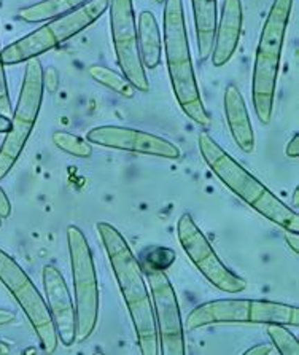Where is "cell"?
I'll use <instances>...</instances> for the list:
<instances>
[{"label": "cell", "instance_id": "1", "mask_svg": "<svg viewBox=\"0 0 299 355\" xmlns=\"http://www.w3.org/2000/svg\"><path fill=\"white\" fill-rule=\"evenodd\" d=\"M98 233L134 325L142 355H158L159 341L152 297L137 257L114 225L99 222Z\"/></svg>", "mask_w": 299, "mask_h": 355}, {"label": "cell", "instance_id": "2", "mask_svg": "<svg viewBox=\"0 0 299 355\" xmlns=\"http://www.w3.org/2000/svg\"><path fill=\"white\" fill-rule=\"evenodd\" d=\"M197 145L206 164L234 195L279 228L288 233H299V215L295 209L285 206L268 187L213 141L209 132L197 136Z\"/></svg>", "mask_w": 299, "mask_h": 355}, {"label": "cell", "instance_id": "3", "mask_svg": "<svg viewBox=\"0 0 299 355\" xmlns=\"http://www.w3.org/2000/svg\"><path fill=\"white\" fill-rule=\"evenodd\" d=\"M163 42L170 85L180 109L196 125L209 128L212 120L202 102L193 59H191L183 0H164Z\"/></svg>", "mask_w": 299, "mask_h": 355}, {"label": "cell", "instance_id": "4", "mask_svg": "<svg viewBox=\"0 0 299 355\" xmlns=\"http://www.w3.org/2000/svg\"><path fill=\"white\" fill-rule=\"evenodd\" d=\"M295 0H274L271 5L261 31L258 46H256L252 99L253 109L263 125H269L274 114L275 86L279 77L282 51H284L288 23Z\"/></svg>", "mask_w": 299, "mask_h": 355}, {"label": "cell", "instance_id": "5", "mask_svg": "<svg viewBox=\"0 0 299 355\" xmlns=\"http://www.w3.org/2000/svg\"><path fill=\"white\" fill-rule=\"evenodd\" d=\"M220 324L299 327V309L279 301L223 298L196 306L186 317V328L190 331Z\"/></svg>", "mask_w": 299, "mask_h": 355}, {"label": "cell", "instance_id": "6", "mask_svg": "<svg viewBox=\"0 0 299 355\" xmlns=\"http://www.w3.org/2000/svg\"><path fill=\"white\" fill-rule=\"evenodd\" d=\"M107 8L109 0H89L83 7L51 19L50 23L24 35L23 39L5 46L2 50L3 66H19L55 50L56 46L93 26L107 12Z\"/></svg>", "mask_w": 299, "mask_h": 355}, {"label": "cell", "instance_id": "7", "mask_svg": "<svg viewBox=\"0 0 299 355\" xmlns=\"http://www.w3.org/2000/svg\"><path fill=\"white\" fill-rule=\"evenodd\" d=\"M44 93V66L39 58H34L26 66L18 102L10 116V129L5 132L7 136L0 147V180L10 174L23 155L26 144L35 128L37 118L40 115Z\"/></svg>", "mask_w": 299, "mask_h": 355}, {"label": "cell", "instance_id": "8", "mask_svg": "<svg viewBox=\"0 0 299 355\" xmlns=\"http://www.w3.org/2000/svg\"><path fill=\"white\" fill-rule=\"evenodd\" d=\"M69 255H71L75 313H77V341H88L99 320V285L93 252L87 236L77 225L67 228Z\"/></svg>", "mask_w": 299, "mask_h": 355}, {"label": "cell", "instance_id": "9", "mask_svg": "<svg viewBox=\"0 0 299 355\" xmlns=\"http://www.w3.org/2000/svg\"><path fill=\"white\" fill-rule=\"evenodd\" d=\"M0 282L8 288V292L13 295L15 301L28 317L29 324L39 338L42 349L48 354L55 352L60 340H57V333L50 311H48L46 301L23 268L2 249H0Z\"/></svg>", "mask_w": 299, "mask_h": 355}, {"label": "cell", "instance_id": "10", "mask_svg": "<svg viewBox=\"0 0 299 355\" xmlns=\"http://www.w3.org/2000/svg\"><path fill=\"white\" fill-rule=\"evenodd\" d=\"M177 236L186 257L213 287L224 293H240L247 288V281L224 265L190 214L179 218Z\"/></svg>", "mask_w": 299, "mask_h": 355}, {"label": "cell", "instance_id": "11", "mask_svg": "<svg viewBox=\"0 0 299 355\" xmlns=\"http://www.w3.org/2000/svg\"><path fill=\"white\" fill-rule=\"evenodd\" d=\"M150 285V297L153 303L154 320H156L159 354L161 355H185V333L181 320L180 306L175 288L165 271L142 266Z\"/></svg>", "mask_w": 299, "mask_h": 355}, {"label": "cell", "instance_id": "12", "mask_svg": "<svg viewBox=\"0 0 299 355\" xmlns=\"http://www.w3.org/2000/svg\"><path fill=\"white\" fill-rule=\"evenodd\" d=\"M109 10L111 39L121 72L137 91L147 93L150 82L138 55L134 0H109Z\"/></svg>", "mask_w": 299, "mask_h": 355}, {"label": "cell", "instance_id": "13", "mask_svg": "<svg viewBox=\"0 0 299 355\" xmlns=\"http://www.w3.org/2000/svg\"><path fill=\"white\" fill-rule=\"evenodd\" d=\"M87 141L99 147L147 155V157L165 159H179L181 157L180 148L174 142L136 128L114 125L96 126L88 131Z\"/></svg>", "mask_w": 299, "mask_h": 355}, {"label": "cell", "instance_id": "14", "mask_svg": "<svg viewBox=\"0 0 299 355\" xmlns=\"http://www.w3.org/2000/svg\"><path fill=\"white\" fill-rule=\"evenodd\" d=\"M42 279H44L46 306L56 328L57 340L62 343V346L71 347L77 341V313L66 279L60 268L55 265L44 266Z\"/></svg>", "mask_w": 299, "mask_h": 355}, {"label": "cell", "instance_id": "15", "mask_svg": "<svg viewBox=\"0 0 299 355\" xmlns=\"http://www.w3.org/2000/svg\"><path fill=\"white\" fill-rule=\"evenodd\" d=\"M244 10L242 0H223L221 16L217 21L215 37L212 46V64L221 67L231 61L237 50L240 34H242Z\"/></svg>", "mask_w": 299, "mask_h": 355}, {"label": "cell", "instance_id": "16", "mask_svg": "<svg viewBox=\"0 0 299 355\" xmlns=\"http://www.w3.org/2000/svg\"><path fill=\"white\" fill-rule=\"evenodd\" d=\"M224 115H226L228 128L237 147L244 153H253L255 150V132L250 120L247 104L244 96L234 83H229L224 88Z\"/></svg>", "mask_w": 299, "mask_h": 355}, {"label": "cell", "instance_id": "17", "mask_svg": "<svg viewBox=\"0 0 299 355\" xmlns=\"http://www.w3.org/2000/svg\"><path fill=\"white\" fill-rule=\"evenodd\" d=\"M137 43L138 55L145 69H154L161 64L163 39L156 16L152 12H142L137 21Z\"/></svg>", "mask_w": 299, "mask_h": 355}, {"label": "cell", "instance_id": "18", "mask_svg": "<svg viewBox=\"0 0 299 355\" xmlns=\"http://www.w3.org/2000/svg\"><path fill=\"white\" fill-rule=\"evenodd\" d=\"M194 15V28L197 40V53L201 59H207L213 46L217 21H218V3L217 0H191Z\"/></svg>", "mask_w": 299, "mask_h": 355}, {"label": "cell", "instance_id": "19", "mask_svg": "<svg viewBox=\"0 0 299 355\" xmlns=\"http://www.w3.org/2000/svg\"><path fill=\"white\" fill-rule=\"evenodd\" d=\"M88 2L89 0H42V2L21 8L18 18L30 24L44 23V21L71 13Z\"/></svg>", "mask_w": 299, "mask_h": 355}, {"label": "cell", "instance_id": "20", "mask_svg": "<svg viewBox=\"0 0 299 355\" xmlns=\"http://www.w3.org/2000/svg\"><path fill=\"white\" fill-rule=\"evenodd\" d=\"M89 75L91 78H94V82L100 83L105 88H109L114 93L123 96V98L131 99L134 98L136 94V88L131 85L129 80H127L125 75L114 71V69L105 67V66H91L89 67Z\"/></svg>", "mask_w": 299, "mask_h": 355}, {"label": "cell", "instance_id": "21", "mask_svg": "<svg viewBox=\"0 0 299 355\" xmlns=\"http://www.w3.org/2000/svg\"><path fill=\"white\" fill-rule=\"evenodd\" d=\"M53 142L62 152L77 158H89L93 155V144H89L87 139L75 136L67 131H56L53 134Z\"/></svg>", "mask_w": 299, "mask_h": 355}, {"label": "cell", "instance_id": "22", "mask_svg": "<svg viewBox=\"0 0 299 355\" xmlns=\"http://www.w3.org/2000/svg\"><path fill=\"white\" fill-rule=\"evenodd\" d=\"M266 331L274 344L275 351L280 355H299V341L285 325L271 324L266 325Z\"/></svg>", "mask_w": 299, "mask_h": 355}, {"label": "cell", "instance_id": "23", "mask_svg": "<svg viewBox=\"0 0 299 355\" xmlns=\"http://www.w3.org/2000/svg\"><path fill=\"white\" fill-rule=\"evenodd\" d=\"M175 257H177L175 252L172 249H167V247H150L143 252V263L141 266L165 271L169 266H172Z\"/></svg>", "mask_w": 299, "mask_h": 355}, {"label": "cell", "instance_id": "24", "mask_svg": "<svg viewBox=\"0 0 299 355\" xmlns=\"http://www.w3.org/2000/svg\"><path fill=\"white\" fill-rule=\"evenodd\" d=\"M12 114H13V107H12V99H10L7 75H5V66L2 62V48H0V115L10 118Z\"/></svg>", "mask_w": 299, "mask_h": 355}, {"label": "cell", "instance_id": "25", "mask_svg": "<svg viewBox=\"0 0 299 355\" xmlns=\"http://www.w3.org/2000/svg\"><path fill=\"white\" fill-rule=\"evenodd\" d=\"M44 86L48 93H56L60 88V73L55 67H48L44 71Z\"/></svg>", "mask_w": 299, "mask_h": 355}, {"label": "cell", "instance_id": "26", "mask_svg": "<svg viewBox=\"0 0 299 355\" xmlns=\"http://www.w3.org/2000/svg\"><path fill=\"white\" fill-rule=\"evenodd\" d=\"M10 214H12V202H10L3 188L0 187V218H8Z\"/></svg>", "mask_w": 299, "mask_h": 355}, {"label": "cell", "instance_id": "27", "mask_svg": "<svg viewBox=\"0 0 299 355\" xmlns=\"http://www.w3.org/2000/svg\"><path fill=\"white\" fill-rule=\"evenodd\" d=\"M285 155L291 159H296L299 157V134H293L290 142L285 147Z\"/></svg>", "mask_w": 299, "mask_h": 355}, {"label": "cell", "instance_id": "28", "mask_svg": "<svg viewBox=\"0 0 299 355\" xmlns=\"http://www.w3.org/2000/svg\"><path fill=\"white\" fill-rule=\"evenodd\" d=\"M274 347L269 346V344H258V346L250 347L248 351H245V355H272L274 354Z\"/></svg>", "mask_w": 299, "mask_h": 355}, {"label": "cell", "instance_id": "29", "mask_svg": "<svg viewBox=\"0 0 299 355\" xmlns=\"http://www.w3.org/2000/svg\"><path fill=\"white\" fill-rule=\"evenodd\" d=\"M15 320H16V314L13 313V311L5 309V308H0V327H5V325L13 324Z\"/></svg>", "mask_w": 299, "mask_h": 355}, {"label": "cell", "instance_id": "30", "mask_svg": "<svg viewBox=\"0 0 299 355\" xmlns=\"http://www.w3.org/2000/svg\"><path fill=\"white\" fill-rule=\"evenodd\" d=\"M285 241L288 242V245H290V249L298 255L299 254V233H288V231H285Z\"/></svg>", "mask_w": 299, "mask_h": 355}, {"label": "cell", "instance_id": "31", "mask_svg": "<svg viewBox=\"0 0 299 355\" xmlns=\"http://www.w3.org/2000/svg\"><path fill=\"white\" fill-rule=\"evenodd\" d=\"M10 129V118L0 115V134H5Z\"/></svg>", "mask_w": 299, "mask_h": 355}, {"label": "cell", "instance_id": "32", "mask_svg": "<svg viewBox=\"0 0 299 355\" xmlns=\"http://www.w3.org/2000/svg\"><path fill=\"white\" fill-rule=\"evenodd\" d=\"M12 352V347H10L8 343L5 341H0V355H7Z\"/></svg>", "mask_w": 299, "mask_h": 355}, {"label": "cell", "instance_id": "33", "mask_svg": "<svg viewBox=\"0 0 299 355\" xmlns=\"http://www.w3.org/2000/svg\"><path fill=\"white\" fill-rule=\"evenodd\" d=\"M298 204H299V188H296L295 193H293V204H291V206L298 207Z\"/></svg>", "mask_w": 299, "mask_h": 355}, {"label": "cell", "instance_id": "34", "mask_svg": "<svg viewBox=\"0 0 299 355\" xmlns=\"http://www.w3.org/2000/svg\"><path fill=\"white\" fill-rule=\"evenodd\" d=\"M154 2H158V3H164V0H154Z\"/></svg>", "mask_w": 299, "mask_h": 355}, {"label": "cell", "instance_id": "35", "mask_svg": "<svg viewBox=\"0 0 299 355\" xmlns=\"http://www.w3.org/2000/svg\"><path fill=\"white\" fill-rule=\"evenodd\" d=\"M0 225H2V218H0Z\"/></svg>", "mask_w": 299, "mask_h": 355}]
</instances>
